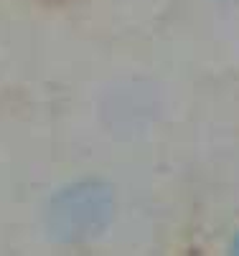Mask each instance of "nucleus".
<instances>
[{
	"label": "nucleus",
	"mask_w": 239,
	"mask_h": 256,
	"mask_svg": "<svg viewBox=\"0 0 239 256\" xmlns=\"http://www.w3.org/2000/svg\"><path fill=\"white\" fill-rule=\"evenodd\" d=\"M115 216V193L105 180L87 178L56 190L46 208L49 236L59 244L97 238Z\"/></svg>",
	"instance_id": "1"
},
{
	"label": "nucleus",
	"mask_w": 239,
	"mask_h": 256,
	"mask_svg": "<svg viewBox=\"0 0 239 256\" xmlns=\"http://www.w3.org/2000/svg\"><path fill=\"white\" fill-rule=\"evenodd\" d=\"M234 251H239V236L234 238Z\"/></svg>",
	"instance_id": "2"
}]
</instances>
